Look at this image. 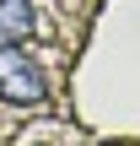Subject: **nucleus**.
I'll list each match as a JSON object with an SVG mask.
<instances>
[{
  "mask_svg": "<svg viewBox=\"0 0 140 146\" xmlns=\"http://www.w3.org/2000/svg\"><path fill=\"white\" fill-rule=\"evenodd\" d=\"M32 38V0H0V43Z\"/></svg>",
  "mask_w": 140,
  "mask_h": 146,
  "instance_id": "f03ea898",
  "label": "nucleus"
},
{
  "mask_svg": "<svg viewBox=\"0 0 140 146\" xmlns=\"http://www.w3.org/2000/svg\"><path fill=\"white\" fill-rule=\"evenodd\" d=\"M43 98H49V81H43L38 60H32L22 43H0V103L38 108Z\"/></svg>",
  "mask_w": 140,
  "mask_h": 146,
  "instance_id": "f257e3e1",
  "label": "nucleus"
}]
</instances>
